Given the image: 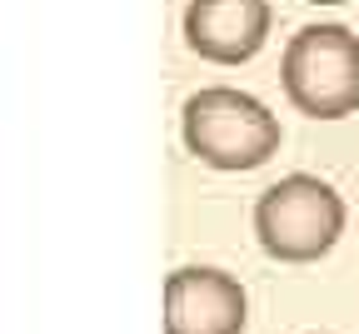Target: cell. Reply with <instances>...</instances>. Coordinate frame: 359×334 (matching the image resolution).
<instances>
[{"label": "cell", "mask_w": 359, "mask_h": 334, "mask_svg": "<svg viewBox=\"0 0 359 334\" xmlns=\"http://www.w3.org/2000/svg\"><path fill=\"white\" fill-rule=\"evenodd\" d=\"M185 150L210 170H259L280 150V120L235 85H205L180 110Z\"/></svg>", "instance_id": "obj_1"}, {"label": "cell", "mask_w": 359, "mask_h": 334, "mask_svg": "<svg viewBox=\"0 0 359 334\" xmlns=\"http://www.w3.org/2000/svg\"><path fill=\"white\" fill-rule=\"evenodd\" d=\"M259 250L280 265L325 260L344 234V200L320 175H285L255 200Z\"/></svg>", "instance_id": "obj_2"}, {"label": "cell", "mask_w": 359, "mask_h": 334, "mask_svg": "<svg viewBox=\"0 0 359 334\" xmlns=\"http://www.w3.org/2000/svg\"><path fill=\"white\" fill-rule=\"evenodd\" d=\"M285 95L299 115L344 120L359 110V35L349 25H304L280 60Z\"/></svg>", "instance_id": "obj_3"}, {"label": "cell", "mask_w": 359, "mask_h": 334, "mask_svg": "<svg viewBox=\"0 0 359 334\" xmlns=\"http://www.w3.org/2000/svg\"><path fill=\"white\" fill-rule=\"evenodd\" d=\"M245 284L210 265H185L165 279V334H245Z\"/></svg>", "instance_id": "obj_4"}, {"label": "cell", "mask_w": 359, "mask_h": 334, "mask_svg": "<svg viewBox=\"0 0 359 334\" xmlns=\"http://www.w3.org/2000/svg\"><path fill=\"white\" fill-rule=\"evenodd\" d=\"M269 40V0H190L185 45L200 60L245 65Z\"/></svg>", "instance_id": "obj_5"}, {"label": "cell", "mask_w": 359, "mask_h": 334, "mask_svg": "<svg viewBox=\"0 0 359 334\" xmlns=\"http://www.w3.org/2000/svg\"><path fill=\"white\" fill-rule=\"evenodd\" d=\"M314 6H339V0H314Z\"/></svg>", "instance_id": "obj_6"}]
</instances>
